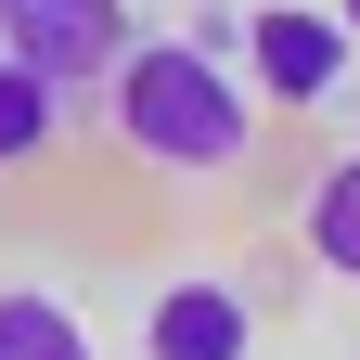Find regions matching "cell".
Masks as SVG:
<instances>
[{
	"label": "cell",
	"instance_id": "6da1fadb",
	"mask_svg": "<svg viewBox=\"0 0 360 360\" xmlns=\"http://www.w3.org/2000/svg\"><path fill=\"white\" fill-rule=\"evenodd\" d=\"M116 90V142L142 167H180V180H219L257 155V116H245V77L219 39H129V52L103 65Z\"/></svg>",
	"mask_w": 360,
	"mask_h": 360
},
{
	"label": "cell",
	"instance_id": "7a4b0ae2",
	"mask_svg": "<svg viewBox=\"0 0 360 360\" xmlns=\"http://www.w3.org/2000/svg\"><path fill=\"white\" fill-rule=\"evenodd\" d=\"M347 13H296V0H270V13H245V65L270 103H335L347 90Z\"/></svg>",
	"mask_w": 360,
	"mask_h": 360
},
{
	"label": "cell",
	"instance_id": "3957f363",
	"mask_svg": "<svg viewBox=\"0 0 360 360\" xmlns=\"http://www.w3.org/2000/svg\"><path fill=\"white\" fill-rule=\"evenodd\" d=\"M0 52H26L39 77H103L129 52V0H0Z\"/></svg>",
	"mask_w": 360,
	"mask_h": 360
},
{
	"label": "cell",
	"instance_id": "277c9868",
	"mask_svg": "<svg viewBox=\"0 0 360 360\" xmlns=\"http://www.w3.org/2000/svg\"><path fill=\"white\" fill-rule=\"evenodd\" d=\"M142 360H257V309H245V283H167L155 309H142Z\"/></svg>",
	"mask_w": 360,
	"mask_h": 360
},
{
	"label": "cell",
	"instance_id": "5b68a950",
	"mask_svg": "<svg viewBox=\"0 0 360 360\" xmlns=\"http://www.w3.org/2000/svg\"><path fill=\"white\" fill-rule=\"evenodd\" d=\"M296 245H309V270L360 283V155H335V167L296 193Z\"/></svg>",
	"mask_w": 360,
	"mask_h": 360
},
{
	"label": "cell",
	"instance_id": "8992f818",
	"mask_svg": "<svg viewBox=\"0 0 360 360\" xmlns=\"http://www.w3.org/2000/svg\"><path fill=\"white\" fill-rule=\"evenodd\" d=\"M52 129H65V77H39L26 52H0V167L52 155Z\"/></svg>",
	"mask_w": 360,
	"mask_h": 360
},
{
	"label": "cell",
	"instance_id": "52a82bcc",
	"mask_svg": "<svg viewBox=\"0 0 360 360\" xmlns=\"http://www.w3.org/2000/svg\"><path fill=\"white\" fill-rule=\"evenodd\" d=\"M0 360H90V322L39 283H0Z\"/></svg>",
	"mask_w": 360,
	"mask_h": 360
},
{
	"label": "cell",
	"instance_id": "ba28073f",
	"mask_svg": "<svg viewBox=\"0 0 360 360\" xmlns=\"http://www.w3.org/2000/svg\"><path fill=\"white\" fill-rule=\"evenodd\" d=\"M335 13H347V26H360V0H335Z\"/></svg>",
	"mask_w": 360,
	"mask_h": 360
}]
</instances>
